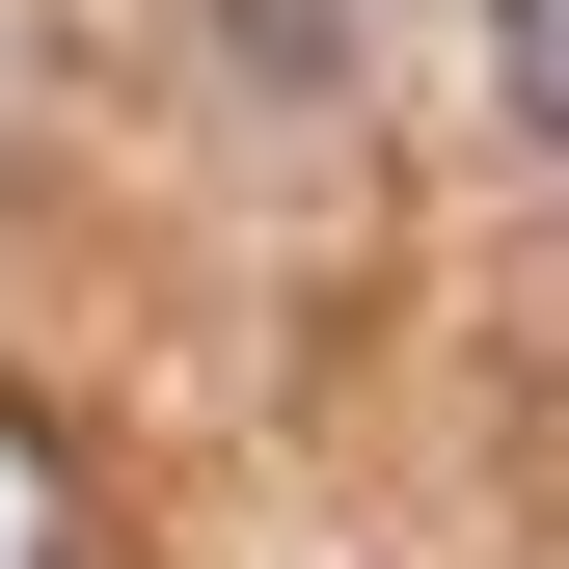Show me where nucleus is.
<instances>
[{"label":"nucleus","mask_w":569,"mask_h":569,"mask_svg":"<svg viewBox=\"0 0 569 569\" xmlns=\"http://www.w3.org/2000/svg\"><path fill=\"white\" fill-rule=\"evenodd\" d=\"M488 82H516V136L569 163V0H488Z\"/></svg>","instance_id":"obj_1"}]
</instances>
